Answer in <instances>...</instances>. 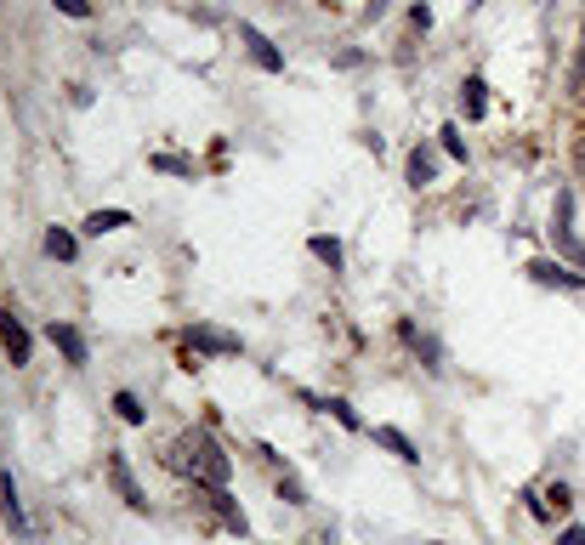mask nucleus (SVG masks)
Wrapping results in <instances>:
<instances>
[{
  "label": "nucleus",
  "mask_w": 585,
  "mask_h": 545,
  "mask_svg": "<svg viewBox=\"0 0 585 545\" xmlns=\"http://www.w3.org/2000/svg\"><path fill=\"white\" fill-rule=\"evenodd\" d=\"M46 341H52V347L63 352V358H69L74 370H86V364H91V347H86V335L74 330V324H57V318H52V324H46Z\"/></svg>",
  "instance_id": "7ed1b4c3"
},
{
  "label": "nucleus",
  "mask_w": 585,
  "mask_h": 545,
  "mask_svg": "<svg viewBox=\"0 0 585 545\" xmlns=\"http://www.w3.org/2000/svg\"><path fill=\"white\" fill-rule=\"evenodd\" d=\"M546 500H557V511H568V506H574V494H568L563 483H551V489H546Z\"/></svg>",
  "instance_id": "4be33fe9"
},
{
  "label": "nucleus",
  "mask_w": 585,
  "mask_h": 545,
  "mask_svg": "<svg viewBox=\"0 0 585 545\" xmlns=\"http://www.w3.org/2000/svg\"><path fill=\"white\" fill-rule=\"evenodd\" d=\"M580 103H585V97H580Z\"/></svg>",
  "instance_id": "a878e982"
},
{
  "label": "nucleus",
  "mask_w": 585,
  "mask_h": 545,
  "mask_svg": "<svg viewBox=\"0 0 585 545\" xmlns=\"http://www.w3.org/2000/svg\"><path fill=\"white\" fill-rule=\"evenodd\" d=\"M461 114H466V120H483V114H489V80H483V74H466Z\"/></svg>",
  "instance_id": "6e6552de"
},
{
  "label": "nucleus",
  "mask_w": 585,
  "mask_h": 545,
  "mask_svg": "<svg viewBox=\"0 0 585 545\" xmlns=\"http://www.w3.org/2000/svg\"><path fill=\"white\" fill-rule=\"evenodd\" d=\"M0 517L23 534V500H18V483H12V472H0Z\"/></svg>",
  "instance_id": "ddd939ff"
},
{
  "label": "nucleus",
  "mask_w": 585,
  "mask_h": 545,
  "mask_svg": "<svg viewBox=\"0 0 585 545\" xmlns=\"http://www.w3.org/2000/svg\"><path fill=\"white\" fill-rule=\"evenodd\" d=\"M46 256H52V262H74V256H80V239H74L69 228H46Z\"/></svg>",
  "instance_id": "4468645a"
},
{
  "label": "nucleus",
  "mask_w": 585,
  "mask_h": 545,
  "mask_svg": "<svg viewBox=\"0 0 585 545\" xmlns=\"http://www.w3.org/2000/svg\"><path fill=\"white\" fill-rule=\"evenodd\" d=\"M80 228L91 233V239H103V233H120V228H131V211H91Z\"/></svg>",
  "instance_id": "f8f14e48"
},
{
  "label": "nucleus",
  "mask_w": 585,
  "mask_h": 545,
  "mask_svg": "<svg viewBox=\"0 0 585 545\" xmlns=\"http://www.w3.org/2000/svg\"><path fill=\"white\" fill-rule=\"evenodd\" d=\"M279 500H284V506H307V489H302V483H296L290 472H284V477H279Z\"/></svg>",
  "instance_id": "f3484780"
},
{
  "label": "nucleus",
  "mask_w": 585,
  "mask_h": 545,
  "mask_svg": "<svg viewBox=\"0 0 585 545\" xmlns=\"http://www.w3.org/2000/svg\"><path fill=\"white\" fill-rule=\"evenodd\" d=\"M375 443H381V449H387V455H398V460H409V466H415V460H421V449H415V443L404 438V432H398V426H375L370 432Z\"/></svg>",
  "instance_id": "1a4fd4ad"
},
{
  "label": "nucleus",
  "mask_w": 585,
  "mask_h": 545,
  "mask_svg": "<svg viewBox=\"0 0 585 545\" xmlns=\"http://www.w3.org/2000/svg\"><path fill=\"white\" fill-rule=\"evenodd\" d=\"M307 250H313V256L330 267V273H341V262H347V250H341L336 233H313V239H307Z\"/></svg>",
  "instance_id": "9b49d317"
},
{
  "label": "nucleus",
  "mask_w": 585,
  "mask_h": 545,
  "mask_svg": "<svg viewBox=\"0 0 585 545\" xmlns=\"http://www.w3.org/2000/svg\"><path fill=\"white\" fill-rule=\"evenodd\" d=\"M114 415H120L125 426H142V421H148V409L137 404V392H114Z\"/></svg>",
  "instance_id": "dca6fc26"
},
{
  "label": "nucleus",
  "mask_w": 585,
  "mask_h": 545,
  "mask_svg": "<svg viewBox=\"0 0 585 545\" xmlns=\"http://www.w3.org/2000/svg\"><path fill=\"white\" fill-rule=\"evenodd\" d=\"M432 176H438V154L421 142V148L409 154V188H432Z\"/></svg>",
  "instance_id": "9d476101"
},
{
  "label": "nucleus",
  "mask_w": 585,
  "mask_h": 545,
  "mask_svg": "<svg viewBox=\"0 0 585 545\" xmlns=\"http://www.w3.org/2000/svg\"><path fill=\"white\" fill-rule=\"evenodd\" d=\"M529 279L534 284H557V290H585V273H574L568 262H551V256L529 262Z\"/></svg>",
  "instance_id": "39448f33"
},
{
  "label": "nucleus",
  "mask_w": 585,
  "mask_h": 545,
  "mask_svg": "<svg viewBox=\"0 0 585 545\" xmlns=\"http://www.w3.org/2000/svg\"><path fill=\"white\" fill-rule=\"evenodd\" d=\"M472 6H483V0H472Z\"/></svg>",
  "instance_id": "393cba45"
},
{
  "label": "nucleus",
  "mask_w": 585,
  "mask_h": 545,
  "mask_svg": "<svg viewBox=\"0 0 585 545\" xmlns=\"http://www.w3.org/2000/svg\"><path fill=\"white\" fill-rule=\"evenodd\" d=\"M239 46L250 52V63H256L262 74H284V52L262 35V29H256V23H239Z\"/></svg>",
  "instance_id": "f03ea898"
},
{
  "label": "nucleus",
  "mask_w": 585,
  "mask_h": 545,
  "mask_svg": "<svg viewBox=\"0 0 585 545\" xmlns=\"http://www.w3.org/2000/svg\"><path fill=\"white\" fill-rule=\"evenodd\" d=\"M188 352H216V358H233V352H239V335H222V330L194 324V330H188Z\"/></svg>",
  "instance_id": "0eeeda50"
},
{
  "label": "nucleus",
  "mask_w": 585,
  "mask_h": 545,
  "mask_svg": "<svg viewBox=\"0 0 585 545\" xmlns=\"http://www.w3.org/2000/svg\"><path fill=\"white\" fill-rule=\"evenodd\" d=\"M154 165H160V171H171V176H188V159H177V154H160Z\"/></svg>",
  "instance_id": "aec40b11"
},
{
  "label": "nucleus",
  "mask_w": 585,
  "mask_h": 545,
  "mask_svg": "<svg viewBox=\"0 0 585 545\" xmlns=\"http://www.w3.org/2000/svg\"><path fill=\"white\" fill-rule=\"evenodd\" d=\"M52 6L63 12V18H80V23L91 18V0H52Z\"/></svg>",
  "instance_id": "6ab92c4d"
},
{
  "label": "nucleus",
  "mask_w": 585,
  "mask_h": 545,
  "mask_svg": "<svg viewBox=\"0 0 585 545\" xmlns=\"http://www.w3.org/2000/svg\"><path fill=\"white\" fill-rule=\"evenodd\" d=\"M557 545H585V523H568L563 534H557Z\"/></svg>",
  "instance_id": "412c9836"
},
{
  "label": "nucleus",
  "mask_w": 585,
  "mask_h": 545,
  "mask_svg": "<svg viewBox=\"0 0 585 545\" xmlns=\"http://www.w3.org/2000/svg\"><path fill=\"white\" fill-rule=\"evenodd\" d=\"M171 466L199 477V483H228L233 477V460L222 455V443H216L211 432H188V438L177 443V460H171Z\"/></svg>",
  "instance_id": "f257e3e1"
},
{
  "label": "nucleus",
  "mask_w": 585,
  "mask_h": 545,
  "mask_svg": "<svg viewBox=\"0 0 585 545\" xmlns=\"http://www.w3.org/2000/svg\"><path fill=\"white\" fill-rule=\"evenodd\" d=\"M0 347H6V358H12V370L29 364V347H35V341H29V330H23V318L12 313V307L0 313Z\"/></svg>",
  "instance_id": "20e7f679"
},
{
  "label": "nucleus",
  "mask_w": 585,
  "mask_h": 545,
  "mask_svg": "<svg viewBox=\"0 0 585 545\" xmlns=\"http://www.w3.org/2000/svg\"><path fill=\"white\" fill-rule=\"evenodd\" d=\"M307 404H313V409H324V415H336V421L347 426V432H364V421H358V409L347 404V398H307Z\"/></svg>",
  "instance_id": "2eb2a0df"
},
{
  "label": "nucleus",
  "mask_w": 585,
  "mask_h": 545,
  "mask_svg": "<svg viewBox=\"0 0 585 545\" xmlns=\"http://www.w3.org/2000/svg\"><path fill=\"white\" fill-rule=\"evenodd\" d=\"M438 137H444V154H449V159H466V137H461V125H444Z\"/></svg>",
  "instance_id": "a211bd4d"
},
{
  "label": "nucleus",
  "mask_w": 585,
  "mask_h": 545,
  "mask_svg": "<svg viewBox=\"0 0 585 545\" xmlns=\"http://www.w3.org/2000/svg\"><path fill=\"white\" fill-rule=\"evenodd\" d=\"M108 477H114V489H120V500L131 511H148V494H142V483L131 477V460L125 455H108Z\"/></svg>",
  "instance_id": "423d86ee"
},
{
  "label": "nucleus",
  "mask_w": 585,
  "mask_h": 545,
  "mask_svg": "<svg viewBox=\"0 0 585 545\" xmlns=\"http://www.w3.org/2000/svg\"><path fill=\"white\" fill-rule=\"evenodd\" d=\"M574 165H580V171H585V137L574 142Z\"/></svg>",
  "instance_id": "b1692460"
},
{
  "label": "nucleus",
  "mask_w": 585,
  "mask_h": 545,
  "mask_svg": "<svg viewBox=\"0 0 585 545\" xmlns=\"http://www.w3.org/2000/svg\"><path fill=\"white\" fill-rule=\"evenodd\" d=\"M409 23H415V29L426 35V29H432V6H415V12H409Z\"/></svg>",
  "instance_id": "5701e85b"
}]
</instances>
